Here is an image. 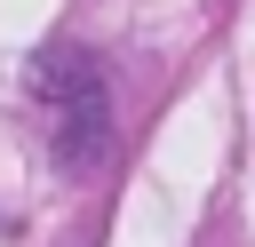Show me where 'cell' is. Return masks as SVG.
Masks as SVG:
<instances>
[{
	"label": "cell",
	"mask_w": 255,
	"mask_h": 247,
	"mask_svg": "<svg viewBox=\"0 0 255 247\" xmlns=\"http://www.w3.org/2000/svg\"><path fill=\"white\" fill-rule=\"evenodd\" d=\"M32 104L48 120V143L64 167H96L112 143V80L88 48H40L32 64Z\"/></svg>",
	"instance_id": "6da1fadb"
}]
</instances>
